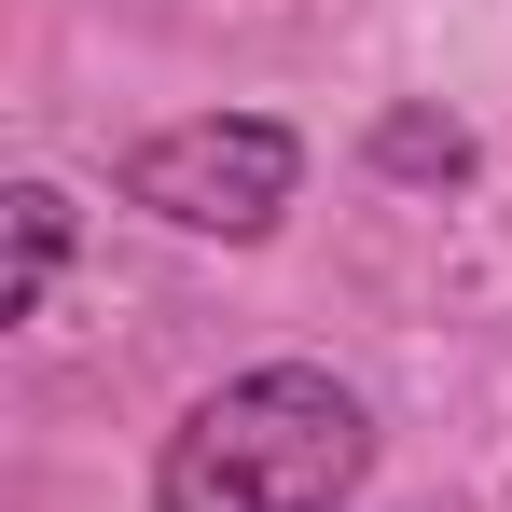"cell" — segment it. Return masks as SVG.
<instances>
[{"mask_svg":"<svg viewBox=\"0 0 512 512\" xmlns=\"http://www.w3.org/2000/svg\"><path fill=\"white\" fill-rule=\"evenodd\" d=\"M374 471V402L333 360H250L153 443V512H346Z\"/></svg>","mask_w":512,"mask_h":512,"instance_id":"obj_1","label":"cell"},{"mask_svg":"<svg viewBox=\"0 0 512 512\" xmlns=\"http://www.w3.org/2000/svg\"><path fill=\"white\" fill-rule=\"evenodd\" d=\"M291 180H305V139H291L277 111H194V125H153V139L125 153V208L250 250V236H277Z\"/></svg>","mask_w":512,"mask_h":512,"instance_id":"obj_2","label":"cell"},{"mask_svg":"<svg viewBox=\"0 0 512 512\" xmlns=\"http://www.w3.org/2000/svg\"><path fill=\"white\" fill-rule=\"evenodd\" d=\"M471 167H485V153H471L457 111H429V97H388V111H374V180H402V194H457Z\"/></svg>","mask_w":512,"mask_h":512,"instance_id":"obj_3","label":"cell"},{"mask_svg":"<svg viewBox=\"0 0 512 512\" xmlns=\"http://www.w3.org/2000/svg\"><path fill=\"white\" fill-rule=\"evenodd\" d=\"M0 208H14V263H0V319H42V291H56V263H70V194H56V180H14Z\"/></svg>","mask_w":512,"mask_h":512,"instance_id":"obj_4","label":"cell"}]
</instances>
